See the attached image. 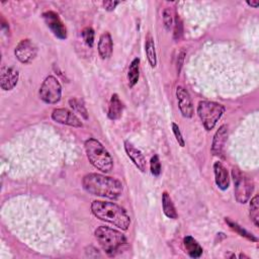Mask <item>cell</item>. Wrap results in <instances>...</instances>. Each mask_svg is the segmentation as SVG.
Returning a JSON list of instances; mask_svg holds the SVG:
<instances>
[{"label": "cell", "mask_w": 259, "mask_h": 259, "mask_svg": "<svg viewBox=\"0 0 259 259\" xmlns=\"http://www.w3.org/2000/svg\"><path fill=\"white\" fill-rule=\"evenodd\" d=\"M82 186L92 195L109 199H117L123 192V186L119 180L98 173L86 174L82 179Z\"/></svg>", "instance_id": "6da1fadb"}, {"label": "cell", "mask_w": 259, "mask_h": 259, "mask_svg": "<svg viewBox=\"0 0 259 259\" xmlns=\"http://www.w3.org/2000/svg\"><path fill=\"white\" fill-rule=\"evenodd\" d=\"M91 211L97 219L123 231H126L131 225L130 215L121 206L114 202L93 200L91 203Z\"/></svg>", "instance_id": "7a4b0ae2"}, {"label": "cell", "mask_w": 259, "mask_h": 259, "mask_svg": "<svg viewBox=\"0 0 259 259\" xmlns=\"http://www.w3.org/2000/svg\"><path fill=\"white\" fill-rule=\"evenodd\" d=\"M85 151L91 165L101 172L108 173L113 167V159L102 144L94 138L85 142Z\"/></svg>", "instance_id": "3957f363"}, {"label": "cell", "mask_w": 259, "mask_h": 259, "mask_svg": "<svg viewBox=\"0 0 259 259\" xmlns=\"http://www.w3.org/2000/svg\"><path fill=\"white\" fill-rule=\"evenodd\" d=\"M94 235L100 247L109 256L115 255V253L126 244V238L123 234L108 227H98L95 230Z\"/></svg>", "instance_id": "277c9868"}, {"label": "cell", "mask_w": 259, "mask_h": 259, "mask_svg": "<svg viewBox=\"0 0 259 259\" xmlns=\"http://www.w3.org/2000/svg\"><path fill=\"white\" fill-rule=\"evenodd\" d=\"M225 112V106L214 101H200L197 106V113L205 127L210 131Z\"/></svg>", "instance_id": "5b68a950"}, {"label": "cell", "mask_w": 259, "mask_h": 259, "mask_svg": "<svg viewBox=\"0 0 259 259\" xmlns=\"http://www.w3.org/2000/svg\"><path fill=\"white\" fill-rule=\"evenodd\" d=\"M232 177L234 180L235 198L239 203H246L254 189L252 179L238 168H233Z\"/></svg>", "instance_id": "8992f818"}, {"label": "cell", "mask_w": 259, "mask_h": 259, "mask_svg": "<svg viewBox=\"0 0 259 259\" xmlns=\"http://www.w3.org/2000/svg\"><path fill=\"white\" fill-rule=\"evenodd\" d=\"M40 99L49 104H55L61 100L62 97V86L59 80L50 75L48 76L39 88Z\"/></svg>", "instance_id": "52a82bcc"}, {"label": "cell", "mask_w": 259, "mask_h": 259, "mask_svg": "<svg viewBox=\"0 0 259 259\" xmlns=\"http://www.w3.org/2000/svg\"><path fill=\"white\" fill-rule=\"evenodd\" d=\"M15 57L23 64H28L33 61L37 54V47L28 38L20 40L14 50Z\"/></svg>", "instance_id": "ba28073f"}, {"label": "cell", "mask_w": 259, "mask_h": 259, "mask_svg": "<svg viewBox=\"0 0 259 259\" xmlns=\"http://www.w3.org/2000/svg\"><path fill=\"white\" fill-rule=\"evenodd\" d=\"M42 18L55 36L60 39H65L67 37V29L58 13L51 10L46 11L42 13Z\"/></svg>", "instance_id": "9c48e42d"}, {"label": "cell", "mask_w": 259, "mask_h": 259, "mask_svg": "<svg viewBox=\"0 0 259 259\" xmlns=\"http://www.w3.org/2000/svg\"><path fill=\"white\" fill-rule=\"evenodd\" d=\"M52 118L54 121L65 124V125H70L73 127H82L83 123L81 119L71 110L67 108H56L52 112Z\"/></svg>", "instance_id": "30bf717a"}, {"label": "cell", "mask_w": 259, "mask_h": 259, "mask_svg": "<svg viewBox=\"0 0 259 259\" xmlns=\"http://www.w3.org/2000/svg\"><path fill=\"white\" fill-rule=\"evenodd\" d=\"M176 97H177L178 106H179L181 114L186 118L192 117L193 113H194V109H193L192 100H191V97H190L188 91L182 86H177Z\"/></svg>", "instance_id": "8fae6325"}, {"label": "cell", "mask_w": 259, "mask_h": 259, "mask_svg": "<svg viewBox=\"0 0 259 259\" xmlns=\"http://www.w3.org/2000/svg\"><path fill=\"white\" fill-rule=\"evenodd\" d=\"M19 79V72L13 68L8 66H3L0 73V85L3 90H12Z\"/></svg>", "instance_id": "7c38bea8"}, {"label": "cell", "mask_w": 259, "mask_h": 259, "mask_svg": "<svg viewBox=\"0 0 259 259\" xmlns=\"http://www.w3.org/2000/svg\"><path fill=\"white\" fill-rule=\"evenodd\" d=\"M124 150L132 160V162L136 165V167L141 171V172H146L147 170V161L143 153L137 149L131 142L124 141Z\"/></svg>", "instance_id": "4fadbf2b"}, {"label": "cell", "mask_w": 259, "mask_h": 259, "mask_svg": "<svg viewBox=\"0 0 259 259\" xmlns=\"http://www.w3.org/2000/svg\"><path fill=\"white\" fill-rule=\"evenodd\" d=\"M227 138H228V126L226 124H223L220 126V128L217 131V133L213 136L211 153L214 156H220L222 154Z\"/></svg>", "instance_id": "5bb4252c"}, {"label": "cell", "mask_w": 259, "mask_h": 259, "mask_svg": "<svg viewBox=\"0 0 259 259\" xmlns=\"http://www.w3.org/2000/svg\"><path fill=\"white\" fill-rule=\"evenodd\" d=\"M213 172L217 186L222 190L228 189L230 185V177L226 167L221 162L218 161L213 164Z\"/></svg>", "instance_id": "9a60e30c"}, {"label": "cell", "mask_w": 259, "mask_h": 259, "mask_svg": "<svg viewBox=\"0 0 259 259\" xmlns=\"http://www.w3.org/2000/svg\"><path fill=\"white\" fill-rule=\"evenodd\" d=\"M113 50V42L111 35L108 31L103 32L98 40V53L101 59H109L112 55Z\"/></svg>", "instance_id": "2e32d148"}, {"label": "cell", "mask_w": 259, "mask_h": 259, "mask_svg": "<svg viewBox=\"0 0 259 259\" xmlns=\"http://www.w3.org/2000/svg\"><path fill=\"white\" fill-rule=\"evenodd\" d=\"M123 111V103L119 99L117 94H112L111 98L109 100V105H108V117L112 120L119 119L121 117Z\"/></svg>", "instance_id": "e0dca14e"}, {"label": "cell", "mask_w": 259, "mask_h": 259, "mask_svg": "<svg viewBox=\"0 0 259 259\" xmlns=\"http://www.w3.org/2000/svg\"><path fill=\"white\" fill-rule=\"evenodd\" d=\"M183 245L186 253L191 258H198L201 256L203 250L202 247L199 245V243L191 236H186L183 239Z\"/></svg>", "instance_id": "ac0fdd59"}, {"label": "cell", "mask_w": 259, "mask_h": 259, "mask_svg": "<svg viewBox=\"0 0 259 259\" xmlns=\"http://www.w3.org/2000/svg\"><path fill=\"white\" fill-rule=\"evenodd\" d=\"M145 52L147 55L148 62L152 68H155L157 65V56H156V50H155V42L154 38L150 31H148L146 35V41H145Z\"/></svg>", "instance_id": "d6986e66"}, {"label": "cell", "mask_w": 259, "mask_h": 259, "mask_svg": "<svg viewBox=\"0 0 259 259\" xmlns=\"http://www.w3.org/2000/svg\"><path fill=\"white\" fill-rule=\"evenodd\" d=\"M162 208H163V212L167 218L173 219V220L178 218V213L176 211L175 205L172 201L171 196L167 191H164L162 194Z\"/></svg>", "instance_id": "ffe728a7"}, {"label": "cell", "mask_w": 259, "mask_h": 259, "mask_svg": "<svg viewBox=\"0 0 259 259\" xmlns=\"http://www.w3.org/2000/svg\"><path fill=\"white\" fill-rule=\"evenodd\" d=\"M139 76H140V59L135 58L132 61L127 71V81H128L130 87H134L138 83Z\"/></svg>", "instance_id": "44dd1931"}, {"label": "cell", "mask_w": 259, "mask_h": 259, "mask_svg": "<svg viewBox=\"0 0 259 259\" xmlns=\"http://www.w3.org/2000/svg\"><path fill=\"white\" fill-rule=\"evenodd\" d=\"M259 197L255 195L250 201V218L255 225V227L259 226Z\"/></svg>", "instance_id": "7402d4cb"}, {"label": "cell", "mask_w": 259, "mask_h": 259, "mask_svg": "<svg viewBox=\"0 0 259 259\" xmlns=\"http://www.w3.org/2000/svg\"><path fill=\"white\" fill-rule=\"evenodd\" d=\"M226 223L230 226V228L234 231H236L240 236L242 237H245L247 238L248 240H251V241H254V242H257V238H255L252 234H250L249 232H247L245 229H243L241 226H239L237 223H234L233 221H231L229 218H226Z\"/></svg>", "instance_id": "603a6c76"}, {"label": "cell", "mask_w": 259, "mask_h": 259, "mask_svg": "<svg viewBox=\"0 0 259 259\" xmlns=\"http://www.w3.org/2000/svg\"><path fill=\"white\" fill-rule=\"evenodd\" d=\"M69 104L77 113L81 114V116H83L85 119L88 118V111H87L84 103L80 99L72 98L69 100Z\"/></svg>", "instance_id": "cb8c5ba5"}, {"label": "cell", "mask_w": 259, "mask_h": 259, "mask_svg": "<svg viewBox=\"0 0 259 259\" xmlns=\"http://www.w3.org/2000/svg\"><path fill=\"white\" fill-rule=\"evenodd\" d=\"M162 18H163V24L166 30H170V28L172 27L173 23H174V18H173V13L172 10L167 7L163 10V14H162Z\"/></svg>", "instance_id": "d4e9b609"}, {"label": "cell", "mask_w": 259, "mask_h": 259, "mask_svg": "<svg viewBox=\"0 0 259 259\" xmlns=\"http://www.w3.org/2000/svg\"><path fill=\"white\" fill-rule=\"evenodd\" d=\"M82 37H83V40L85 41V44L88 46V47H93V44H94V29L90 26H87L85 28H83L82 32Z\"/></svg>", "instance_id": "484cf974"}, {"label": "cell", "mask_w": 259, "mask_h": 259, "mask_svg": "<svg viewBox=\"0 0 259 259\" xmlns=\"http://www.w3.org/2000/svg\"><path fill=\"white\" fill-rule=\"evenodd\" d=\"M150 169H151V173L154 176H159L160 175V173H161V162H160V159H159L158 155H154L151 158Z\"/></svg>", "instance_id": "4316f807"}, {"label": "cell", "mask_w": 259, "mask_h": 259, "mask_svg": "<svg viewBox=\"0 0 259 259\" xmlns=\"http://www.w3.org/2000/svg\"><path fill=\"white\" fill-rule=\"evenodd\" d=\"M174 23H175L174 24V39L179 40L183 33V25H182V21L180 20L178 15H176Z\"/></svg>", "instance_id": "83f0119b"}, {"label": "cell", "mask_w": 259, "mask_h": 259, "mask_svg": "<svg viewBox=\"0 0 259 259\" xmlns=\"http://www.w3.org/2000/svg\"><path fill=\"white\" fill-rule=\"evenodd\" d=\"M172 131H173V134H174V136L176 138L177 143L179 144L180 147L183 148L185 146V141H184V138H183V136H182V134L180 132L179 126L175 122H172Z\"/></svg>", "instance_id": "f1b7e54d"}, {"label": "cell", "mask_w": 259, "mask_h": 259, "mask_svg": "<svg viewBox=\"0 0 259 259\" xmlns=\"http://www.w3.org/2000/svg\"><path fill=\"white\" fill-rule=\"evenodd\" d=\"M120 2L118 1H104L103 2V6L105 8V10L107 11H112L114 10V8L119 4Z\"/></svg>", "instance_id": "f546056e"}, {"label": "cell", "mask_w": 259, "mask_h": 259, "mask_svg": "<svg viewBox=\"0 0 259 259\" xmlns=\"http://www.w3.org/2000/svg\"><path fill=\"white\" fill-rule=\"evenodd\" d=\"M247 4L254 7V8H257L258 5H259V2L258 1H247Z\"/></svg>", "instance_id": "4dcf8cb0"}]
</instances>
